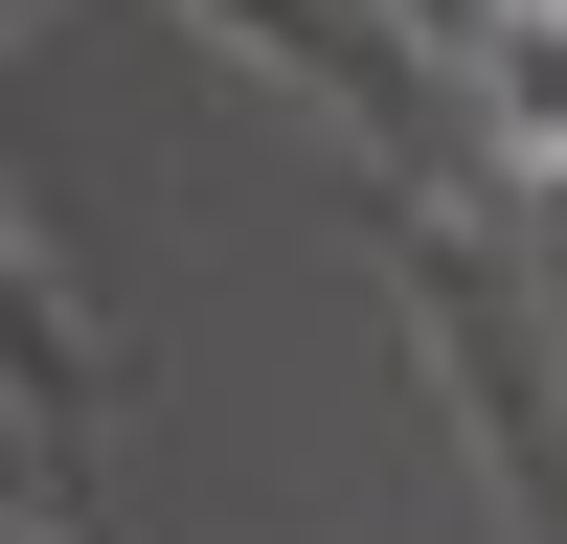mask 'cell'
Listing matches in <instances>:
<instances>
[{
    "label": "cell",
    "mask_w": 567,
    "mask_h": 544,
    "mask_svg": "<svg viewBox=\"0 0 567 544\" xmlns=\"http://www.w3.org/2000/svg\"><path fill=\"white\" fill-rule=\"evenodd\" d=\"M454 45H477V159L567 181V0H454Z\"/></svg>",
    "instance_id": "6da1fadb"
}]
</instances>
